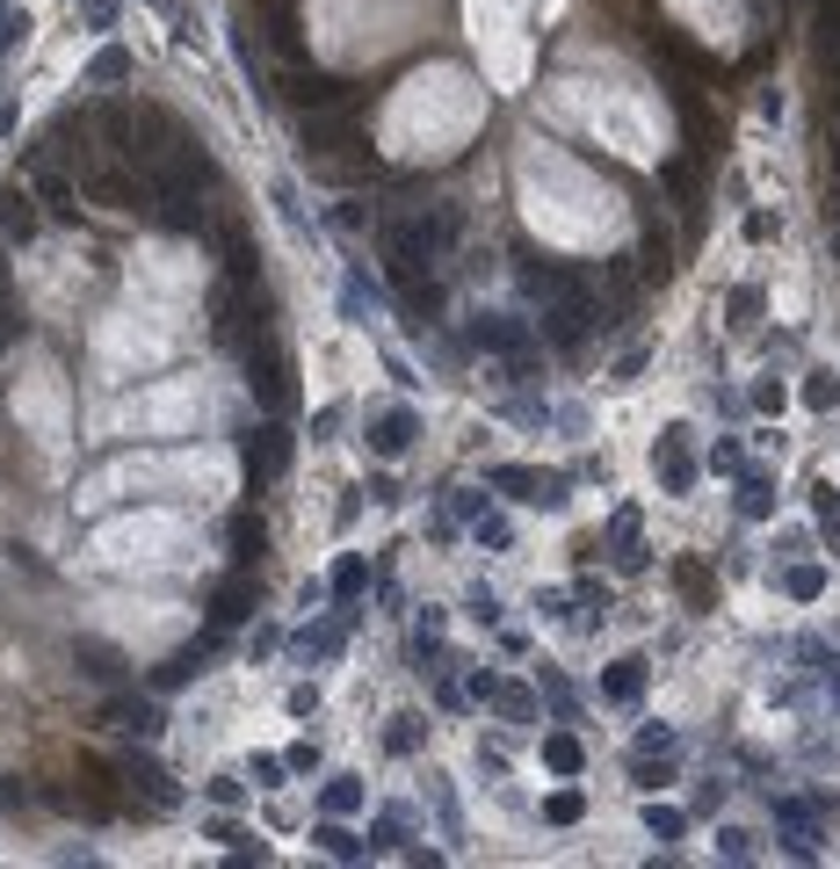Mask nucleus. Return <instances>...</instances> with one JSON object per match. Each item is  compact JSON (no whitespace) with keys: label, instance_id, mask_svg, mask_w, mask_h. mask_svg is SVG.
<instances>
[{"label":"nucleus","instance_id":"obj_43","mask_svg":"<svg viewBox=\"0 0 840 869\" xmlns=\"http://www.w3.org/2000/svg\"><path fill=\"white\" fill-rule=\"evenodd\" d=\"M399 834H406V812H377V826H369L363 840H369V855H385V848H391V840H399Z\"/></svg>","mask_w":840,"mask_h":869},{"label":"nucleus","instance_id":"obj_7","mask_svg":"<svg viewBox=\"0 0 840 869\" xmlns=\"http://www.w3.org/2000/svg\"><path fill=\"white\" fill-rule=\"evenodd\" d=\"M290 109H363V87L355 80H333V73H312L298 58V66H290Z\"/></svg>","mask_w":840,"mask_h":869},{"label":"nucleus","instance_id":"obj_19","mask_svg":"<svg viewBox=\"0 0 840 869\" xmlns=\"http://www.w3.org/2000/svg\"><path fill=\"white\" fill-rule=\"evenodd\" d=\"M44 226V204H36V189H0V240H30V232Z\"/></svg>","mask_w":840,"mask_h":869},{"label":"nucleus","instance_id":"obj_35","mask_svg":"<svg viewBox=\"0 0 840 869\" xmlns=\"http://www.w3.org/2000/svg\"><path fill=\"white\" fill-rule=\"evenodd\" d=\"M811 521H819V537L840 551V493H833V486H819V493H811Z\"/></svg>","mask_w":840,"mask_h":869},{"label":"nucleus","instance_id":"obj_12","mask_svg":"<svg viewBox=\"0 0 840 869\" xmlns=\"http://www.w3.org/2000/svg\"><path fill=\"white\" fill-rule=\"evenodd\" d=\"M413 435H420V414H413V406H385V414H369L363 442H369V457H385V464H399V457L413 450Z\"/></svg>","mask_w":840,"mask_h":869},{"label":"nucleus","instance_id":"obj_52","mask_svg":"<svg viewBox=\"0 0 840 869\" xmlns=\"http://www.w3.org/2000/svg\"><path fill=\"white\" fill-rule=\"evenodd\" d=\"M246 798V790H240V782H232V776H210V804H218V812H232V804H240Z\"/></svg>","mask_w":840,"mask_h":869},{"label":"nucleus","instance_id":"obj_21","mask_svg":"<svg viewBox=\"0 0 840 869\" xmlns=\"http://www.w3.org/2000/svg\"><path fill=\"white\" fill-rule=\"evenodd\" d=\"M312 840H319V855H333V862H369V840L349 834V818H327V812H319Z\"/></svg>","mask_w":840,"mask_h":869},{"label":"nucleus","instance_id":"obj_44","mask_svg":"<svg viewBox=\"0 0 840 869\" xmlns=\"http://www.w3.org/2000/svg\"><path fill=\"white\" fill-rule=\"evenodd\" d=\"M472 537L486 543V551H508V515H493V507H486V515L472 521Z\"/></svg>","mask_w":840,"mask_h":869},{"label":"nucleus","instance_id":"obj_48","mask_svg":"<svg viewBox=\"0 0 840 869\" xmlns=\"http://www.w3.org/2000/svg\"><path fill=\"white\" fill-rule=\"evenodd\" d=\"M283 776H290L283 754H254V782H262V790H283Z\"/></svg>","mask_w":840,"mask_h":869},{"label":"nucleus","instance_id":"obj_14","mask_svg":"<svg viewBox=\"0 0 840 869\" xmlns=\"http://www.w3.org/2000/svg\"><path fill=\"white\" fill-rule=\"evenodd\" d=\"M254 15H262V36H254V44H262L268 58H283V66H298V58H305V36H298V15H290V0H262Z\"/></svg>","mask_w":840,"mask_h":869},{"label":"nucleus","instance_id":"obj_4","mask_svg":"<svg viewBox=\"0 0 840 869\" xmlns=\"http://www.w3.org/2000/svg\"><path fill=\"white\" fill-rule=\"evenodd\" d=\"M377 254H385V276L391 283L428 276V268H435V246H428L420 218H377Z\"/></svg>","mask_w":840,"mask_h":869},{"label":"nucleus","instance_id":"obj_32","mask_svg":"<svg viewBox=\"0 0 840 869\" xmlns=\"http://www.w3.org/2000/svg\"><path fill=\"white\" fill-rule=\"evenodd\" d=\"M493 711L508 717V725H537V695H529L522 681H500V689H493Z\"/></svg>","mask_w":840,"mask_h":869},{"label":"nucleus","instance_id":"obj_59","mask_svg":"<svg viewBox=\"0 0 840 869\" xmlns=\"http://www.w3.org/2000/svg\"><path fill=\"white\" fill-rule=\"evenodd\" d=\"M145 8H159V15H175V0H145Z\"/></svg>","mask_w":840,"mask_h":869},{"label":"nucleus","instance_id":"obj_60","mask_svg":"<svg viewBox=\"0 0 840 869\" xmlns=\"http://www.w3.org/2000/svg\"><path fill=\"white\" fill-rule=\"evenodd\" d=\"M833 254H840V232H833Z\"/></svg>","mask_w":840,"mask_h":869},{"label":"nucleus","instance_id":"obj_18","mask_svg":"<svg viewBox=\"0 0 840 869\" xmlns=\"http://www.w3.org/2000/svg\"><path fill=\"white\" fill-rule=\"evenodd\" d=\"M88 87H102V95H117V87L139 80V58H131V44H102V52L88 58V73H80Z\"/></svg>","mask_w":840,"mask_h":869},{"label":"nucleus","instance_id":"obj_58","mask_svg":"<svg viewBox=\"0 0 840 869\" xmlns=\"http://www.w3.org/2000/svg\"><path fill=\"white\" fill-rule=\"evenodd\" d=\"M710 471H739V442H718V450H710Z\"/></svg>","mask_w":840,"mask_h":869},{"label":"nucleus","instance_id":"obj_5","mask_svg":"<svg viewBox=\"0 0 840 869\" xmlns=\"http://www.w3.org/2000/svg\"><path fill=\"white\" fill-rule=\"evenodd\" d=\"M290 450H298V435L283 428V414H268L262 428L240 435V457H246V493H262L268 479H276L283 464H290Z\"/></svg>","mask_w":840,"mask_h":869},{"label":"nucleus","instance_id":"obj_16","mask_svg":"<svg viewBox=\"0 0 840 869\" xmlns=\"http://www.w3.org/2000/svg\"><path fill=\"white\" fill-rule=\"evenodd\" d=\"M102 725L123 732V739H153V732H159V703H153V695H109Z\"/></svg>","mask_w":840,"mask_h":869},{"label":"nucleus","instance_id":"obj_17","mask_svg":"<svg viewBox=\"0 0 840 869\" xmlns=\"http://www.w3.org/2000/svg\"><path fill=\"white\" fill-rule=\"evenodd\" d=\"M420 232H428L435 261H450L456 246H464V232H472V210L464 204H435V210H420Z\"/></svg>","mask_w":840,"mask_h":869},{"label":"nucleus","instance_id":"obj_25","mask_svg":"<svg viewBox=\"0 0 840 869\" xmlns=\"http://www.w3.org/2000/svg\"><path fill=\"white\" fill-rule=\"evenodd\" d=\"M262 551H268V521L232 515V565H262Z\"/></svg>","mask_w":840,"mask_h":869},{"label":"nucleus","instance_id":"obj_2","mask_svg":"<svg viewBox=\"0 0 840 869\" xmlns=\"http://www.w3.org/2000/svg\"><path fill=\"white\" fill-rule=\"evenodd\" d=\"M464 333H472L478 355H493V363H500V377H508V384H537V327H529V319H515V312H478Z\"/></svg>","mask_w":840,"mask_h":869},{"label":"nucleus","instance_id":"obj_49","mask_svg":"<svg viewBox=\"0 0 840 869\" xmlns=\"http://www.w3.org/2000/svg\"><path fill=\"white\" fill-rule=\"evenodd\" d=\"M579 608H587V624H601L609 616V587L601 580H579Z\"/></svg>","mask_w":840,"mask_h":869},{"label":"nucleus","instance_id":"obj_36","mask_svg":"<svg viewBox=\"0 0 840 869\" xmlns=\"http://www.w3.org/2000/svg\"><path fill=\"white\" fill-rule=\"evenodd\" d=\"M543 818H551V826H579V818H587V798H579V790H551V798H543Z\"/></svg>","mask_w":840,"mask_h":869},{"label":"nucleus","instance_id":"obj_55","mask_svg":"<svg viewBox=\"0 0 840 869\" xmlns=\"http://www.w3.org/2000/svg\"><path fill=\"white\" fill-rule=\"evenodd\" d=\"M486 507H493V486L486 493H456V515H464V521H478Z\"/></svg>","mask_w":840,"mask_h":869},{"label":"nucleus","instance_id":"obj_54","mask_svg":"<svg viewBox=\"0 0 840 869\" xmlns=\"http://www.w3.org/2000/svg\"><path fill=\"white\" fill-rule=\"evenodd\" d=\"M725 798H732V790H725V782L718 776H710V782H696V812H718V804Z\"/></svg>","mask_w":840,"mask_h":869},{"label":"nucleus","instance_id":"obj_57","mask_svg":"<svg viewBox=\"0 0 840 869\" xmlns=\"http://www.w3.org/2000/svg\"><path fill=\"white\" fill-rule=\"evenodd\" d=\"M290 711H298V717L319 711V689H312V681H305V689H290Z\"/></svg>","mask_w":840,"mask_h":869},{"label":"nucleus","instance_id":"obj_23","mask_svg":"<svg viewBox=\"0 0 840 869\" xmlns=\"http://www.w3.org/2000/svg\"><path fill=\"white\" fill-rule=\"evenodd\" d=\"M210 840H218L232 862H240V855H246V862H268V840H262V834H246L240 818H210Z\"/></svg>","mask_w":840,"mask_h":869},{"label":"nucleus","instance_id":"obj_41","mask_svg":"<svg viewBox=\"0 0 840 869\" xmlns=\"http://www.w3.org/2000/svg\"><path fill=\"white\" fill-rule=\"evenodd\" d=\"M333 226L341 232H377V210H369L363 196H349V204H333Z\"/></svg>","mask_w":840,"mask_h":869},{"label":"nucleus","instance_id":"obj_11","mask_svg":"<svg viewBox=\"0 0 840 869\" xmlns=\"http://www.w3.org/2000/svg\"><path fill=\"white\" fill-rule=\"evenodd\" d=\"M652 479H660V493H696L703 464H696V450H688V428H666L660 442H652Z\"/></svg>","mask_w":840,"mask_h":869},{"label":"nucleus","instance_id":"obj_34","mask_svg":"<svg viewBox=\"0 0 840 869\" xmlns=\"http://www.w3.org/2000/svg\"><path fill=\"white\" fill-rule=\"evenodd\" d=\"M537 689H543V703H551V711H559V725H579V695L565 689L559 674H551V667L537 660Z\"/></svg>","mask_w":840,"mask_h":869},{"label":"nucleus","instance_id":"obj_50","mask_svg":"<svg viewBox=\"0 0 840 869\" xmlns=\"http://www.w3.org/2000/svg\"><path fill=\"white\" fill-rule=\"evenodd\" d=\"M80 660H88L95 681H117V652H109V645H80Z\"/></svg>","mask_w":840,"mask_h":869},{"label":"nucleus","instance_id":"obj_47","mask_svg":"<svg viewBox=\"0 0 840 869\" xmlns=\"http://www.w3.org/2000/svg\"><path fill=\"white\" fill-rule=\"evenodd\" d=\"M464 608H472V616H478V624H500V594H493V587H472V594H464Z\"/></svg>","mask_w":840,"mask_h":869},{"label":"nucleus","instance_id":"obj_33","mask_svg":"<svg viewBox=\"0 0 840 869\" xmlns=\"http://www.w3.org/2000/svg\"><path fill=\"white\" fill-rule=\"evenodd\" d=\"M630 782H638V790H666V782H674V754H630Z\"/></svg>","mask_w":840,"mask_h":869},{"label":"nucleus","instance_id":"obj_9","mask_svg":"<svg viewBox=\"0 0 840 869\" xmlns=\"http://www.w3.org/2000/svg\"><path fill=\"white\" fill-rule=\"evenodd\" d=\"M117 776H123V798H139L145 812H175V804H181V790L167 782V768H159L153 754H123Z\"/></svg>","mask_w":840,"mask_h":869},{"label":"nucleus","instance_id":"obj_45","mask_svg":"<svg viewBox=\"0 0 840 869\" xmlns=\"http://www.w3.org/2000/svg\"><path fill=\"white\" fill-rule=\"evenodd\" d=\"M80 22H88V30H117V22H123V0H80Z\"/></svg>","mask_w":840,"mask_h":869},{"label":"nucleus","instance_id":"obj_42","mask_svg":"<svg viewBox=\"0 0 840 869\" xmlns=\"http://www.w3.org/2000/svg\"><path fill=\"white\" fill-rule=\"evenodd\" d=\"M22 36H30V15H22V0H0V52H15Z\"/></svg>","mask_w":840,"mask_h":869},{"label":"nucleus","instance_id":"obj_28","mask_svg":"<svg viewBox=\"0 0 840 869\" xmlns=\"http://www.w3.org/2000/svg\"><path fill=\"white\" fill-rule=\"evenodd\" d=\"M319 812H327V818H355V812H363V776H327Z\"/></svg>","mask_w":840,"mask_h":869},{"label":"nucleus","instance_id":"obj_22","mask_svg":"<svg viewBox=\"0 0 840 869\" xmlns=\"http://www.w3.org/2000/svg\"><path fill=\"white\" fill-rule=\"evenodd\" d=\"M601 695H609L616 711H630V703L645 695V660H638V652H623V660H609V674H601Z\"/></svg>","mask_w":840,"mask_h":869},{"label":"nucleus","instance_id":"obj_61","mask_svg":"<svg viewBox=\"0 0 840 869\" xmlns=\"http://www.w3.org/2000/svg\"><path fill=\"white\" fill-rule=\"evenodd\" d=\"M0 406H8V399H0Z\"/></svg>","mask_w":840,"mask_h":869},{"label":"nucleus","instance_id":"obj_37","mask_svg":"<svg viewBox=\"0 0 840 869\" xmlns=\"http://www.w3.org/2000/svg\"><path fill=\"white\" fill-rule=\"evenodd\" d=\"M645 834H652V840H682L688 818L674 812V804H652V798H645Z\"/></svg>","mask_w":840,"mask_h":869},{"label":"nucleus","instance_id":"obj_29","mask_svg":"<svg viewBox=\"0 0 840 869\" xmlns=\"http://www.w3.org/2000/svg\"><path fill=\"white\" fill-rule=\"evenodd\" d=\"M638 276H645V283L674 276V240H666V226H645V261H638Z\"/></svg>","mask_w":840,"mask_h":869},{"label":"nucleus","instance_id":"obj_40","mask_svg":"<svg viewBox=\"0 0 840 869\" xmlns=\"http://www.w3.org/2000/svg\"><path fill=\"white\" fill-rule=\"evenodd\" d=\"M718 855H725V862H753V855H761V840H753L747 826H718Z\"/></svg>","mask_w":840,"mask_h":869},{"label":"nucleus","instance_id":"obj_13","mask_svg":"<svg viewBox=\"0 0 840 869\" xmlns=\"http://www.w3.org/2000/svg\"><path fill=\"white\" fill-rule=\"evenodd\" d=\"M30 189H36V204H44V218H58V226H73L80 218V174H66V167H30Z\"/></svg>","mask_w":840,"mask_h":869},{"label":"nucleus","instance_id":"obj_27","mask_svg":"<svg viewBox=\"0 0 840 869\" xmlns=\"http://www.w3.org/2000/svg\"><path fill=\"white\" fill-rule=\"evenodd\" d=\"M363 587H369V565L355 551H341V558H333V573H327V594H333V602H363Z\"/></svg>","mask_w":840,"mask_h":869},{"label":"nucleus","instance_id":"obj_3","mask_svg":"<svg viewBox=\"0 0 840 869\" xmlns=\"http://www.w3.org/2000/svg\"><path fill=\"white\" fill-rule=\"evenodd\" d=\"M153 182V204H145V218H153L159 232H203L210 226V196L218 189H196V182H181V174H145Z\"/></svg>","mask_w":840,"mask_h":869},{"label":"nucleus","instance_id":"obj_30","mask_svg":"<svg viewBox=\"0 0 840 869\" xmlns=\"http://www.w3.org/2000/svg\"><path fill=\"white\" fill-rule=\"evenodd\" d=\"M543 768H551V776H579V768H587V747H579L573 732H551V739H543Z\"/></svg>","mask_w":840,"mask_h":869},{"label":"nucleus","instance_id":"obj_46","mask_svg":"<svg viewBox=\"0 0 840 869\" xmlns=\"http://www.w3.org/2000/svg\"><path fill=\"white\" fill-rule=\"evenodd\" d=\"M630 754H674V725H638Z\"/></svg>","mask_w":840,"mask_h":869},{"label":"nucleus","instance_id":"obj_15","mask_svg":"<svg viewBox=\"0 0 840 869\" xmlns=\"http://www.w3.org/2000/svg\"><path fill=\"white\" fill-rule=\"evenodd\" d=\"M254 602H262V587H254V573H246V565H232V580L218 594H210V624L218 630H232V624H246V616H254Z\"/></svg>","mask_w":840,"mask_h":869},{"label":"nucleus","instance_id":"obj_39","mask_svg":"<svg viewBox=\"0 0 840 869\" xmlns=\"http://www.w3.org/2000/svg\"><path fill=\"white\" fill-rule=\"evenodd\" d=\"M805 406H811V414H833V406H840V377L811 370V377H805Z\"/></svg>","mask_w":840,"mask_h":869},{"label":"nucleus","instance_id":"obj_24","mask_svg":"<svg viewBox=\"0 0 840 869\" xmlns=\"http://www.w3.org/2000/svg\"><path fill=\"white\" fill-rule=\"evenodd\" d=\"M218 246H225V276H262V246L246 240V232L232 226V218L218 226Z\"/></svg>","mask_w":840,"mask_h":869},{"label":"nucleus","instance_id":"obj_20","mask_svg":"<svg viewBox=\"0 0 840 869\" xmlns=\"http://www.w3.org/2000/svg\"><path fill=\"white\" fill-rule=\"evenodd\" d=\"M406 660H413V674H435L442 667V608H420L413 638H406Z\"/></svg>","mask_w":840,"mask_h":869},{"label":"nucleus","instance_id":"obj_1","mask_svg":"<svg viewBox=\"0 0 840 869\" xmlns=\"http://www.w3.org/2000/svg\"><path fill=\"white\" fill-rule=\"evenodd\" d=\"M210 312H218V341H225L240 363H246V355H254L262 341H276V333H268L262 276H225V283H218V305H210Z\"/></svg>","mask_w":840,"mask_h":869},{"label":"nucleus","instance_id":"obj_8","mask_svg":"<svg viewBox=\"0 0 840 869\" xmlns=\"http://www.w3.org/2000/svg\"><path fill=\"white\" fill-rule=\"evenodd\" d=\"M218 652H225V630L210 624V630H203V638H196V645H181V652H167V660L153 667V689L167 695V689H189V681H203Z\"/></svg>","mask_w":840,"mask_h":869},{"label":"nucleus","instance_id":"obj_56","mask_svg":"<svg viewBox=\"0 0 840 869\" xmlns=\"http://www.w3.org/2000/svg\"><path fill=\"white\" fill-rule=\"evenodd\" d=\"M753 406H761V414H783V384L761 377V384H753Z\"/></svg>","mask_w":840,"mask_h":869},{"label":"nucleus","instance_id":"obj_6","mask_svg":"<svg viewBox=\"0 0 840 869\" xmlns=\"http://www.w3.org/2000/svg\"><path fill=\"white\" fill-rule=\"evenodd\" d=\"M493 493H508V501H529V507H565V471H537V464H493L486 471Z\"/></svg>","mask_w":840,"mask_h":869},{"label":"nucleus","instance_id":"obj_51","mask_svg":"<svg viewBox=\"0 0 840 869\" xmlns=\"http://www.w3.org/2000/svg\"><path fill=\"white\" fill-rule=\"evenodd\" d=\"M493 689H500V674H486V667H472V681H464V703H493Z\"/></svg>","mask_w":840,"mask_h":869},{"label":"nucleus","instance_id":"obj_53","mask_svg":"<svg viewBox=\"0 0 840 869\" xmlns=\"http://www.w3.org/2000/svg\"><path fill=\"white\" fill-rule=\"evenodd\" d=\"M283 761H290V776H312V768H319V747H312V739H298V747L283 754Z\"/></svg>","mask_w":840,"mask_h":869},{"label":"nucleus","instance_id":"obj_38","mask_svg":"<svg viewBox=\"0 0 840 869\" xmlns=\"http://www.w3.org/2000/svg\"><path fill=\"white\" fill-rule=\"evenodd\" d=\"M783 587L797 594V602H819V594H826V565H789Z\"/></svg>","mask_w":840,"mask_h":869},{"label":"nucleus","instance_id":"obj_31","mask_svg":"<svg viewBox=\"0 0 840 869\" xmlns=\"http://www.w3.org/2000/svg\"><path fill=\"white\" fill-rule=\"evenodd\" d=\"M420 739H428V717H413V711H406V717H391L385 754H391V761H413V754H420Z\"/></svg>","mask_w":840,"mask_h":869},{"label":"nucleus","instance_id":"obj_26","mask_svg":"<svg viewBox=\"0 0 840 869\" xmlns=\"http://www.w3.org/2000/svg\"><path fill=\"white\" fill-rule=\"evenodd\" d=\"M739 515L747 521L775 515V471H739Z\"/></svg>","mask_w":840,"mask_h":869},{"label":"nucleus","instance_id":"obj_10","mask_svg":"<svg viewBox=\"0 0 840 869\" xmlns=\"http://www.w3.org/2000/svg\"><path fill=\"white\" fill-rule=\"evenodd\" d=\"M246 392L262 399V414H290V363H283L276 341H262L246 355Z\"/></svg>","mask_w":840,"mask_h":869}]
</instances>
